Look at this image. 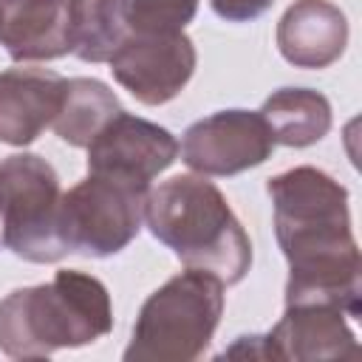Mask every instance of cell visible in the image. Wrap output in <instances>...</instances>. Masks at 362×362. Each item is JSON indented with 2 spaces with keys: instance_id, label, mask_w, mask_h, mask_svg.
Segmentation results:
<instances>
[{
  "instance_id": "cell-1",
  "label": "cell",
  "mask_w": 362,
  "mask_h": 362,
  "mask_svg": "<svg viewBox=\"0 0 362 362\" xmlns=\"http://www.w3.org/2000/svg\"><path fill=\"white\" fill-rule=\"evenodd\" d=\"M274 235L288 260L286 305L325 303L359 317L362 260L351 232L348 189L317 167H294L269 178Z\"/></svg>"
},
{
  "instance_id": "cell-2",
  "label": "cell",
  "mask_w": 362,
  "mask_h": 362,
  "mask_svg": "<svg viewBox=\"0 0 362 362\" xmlns=\"http://www.w3.org/2000/svg\"><path fill=\"white\" fill-rule=\"evenodd\" d=\"M144 223L187 266L235 286L252 266V240L223 192L204 175H173L147 192Z\"/></svg>"
},
{
  "instance_id": "cell-3",
  "label": "cell",
  "mask_w": 362,
  "mask_h": 362,
  "mask_svg": "<svg viewBox=\"0 0 362 362\" xmlns=\"http://www.w3.org/2000/svg\"><path fill=\"white\" fill-rule=\"evenodd\" d=\"M110 328L113 308L105 283L76 269H62L51 283L14 288L0 300V351L11 359L82 348Z\"/></svg>"
},
{
  "instance_id": "cell-4",
  "label": "cell",
  "mask_w": 362,
  "mask_h": 362,
  "mask_svg": "<svg viewBox=\"0 0 362 362\" xmlns=\"http://www.w3.org/2000/svg\"><path fill=\"white\" fill-rule=\"evenodd\" d=\"M223 314V283L187 269L156 288L133 325L127 362H192L204 356Z\"/></svg>"
},
{
  "instance_id": "cell-5",
  "label": "cell",
  "mask_w": 362,
  "mask_h": 362,
  "mask_svg": "<svg viewBox=\"0 0 362 362\" xmlns=\"http://www.w3.org/2000/svg\"><path fill=\"white\" fill-rule=\"evenodd\" d=\"M62 187L57 170L34 156L0 161V240L28 263H57L68 255L59 238Z\"/></svg>"
},
{
  "instance_id": "cell-6",
  "label": "cell",
  "mask_w": 362,
  "mask_h": 362,
  "mask_svg": "<svg viewBox=\"0 0 362 362\" xmlns=\"http://www.w3.org/2000/svg\"><path fill=\"white\" fill-rule=\"evenodd\" d=\"M150 187L90 173L62 192L59 238L68 255L113 257L141 229Z\"/></svg>"
},
{
  "instance_id": "cell-7",
  "label": "cell",
  "mask_w": 362,
  "mask_h": 362,
  "mask_svg": "<svg viewBox=\"0 0 362 362\" xmlns=\"http://www.w3.org/2000/svg\"><path fill=\"white\" fill-rule=\"evenodd\" d=\"M110 74L141 105H164L175 99L195 74V45L184 31L133 34L113 51Z\"/></svg>"
},
{
  "instance_id": "cell-8",
  "label": "cell",
  "mask_w": 362,
  "mask_h": 362,
  "mask_svg": "<svg viewBox=\"0 0 362 362\" xmlns=\"http://www.w3.org/2000/svg\"><path fill=\"white\" fill-rule=\"evenodd\" d=\"M274 150L269 124L255 110H218L187 127L178 153L198 175H238Z\"/></svg>"
},
{
  "instance_id": "cell-9",
  "label": "cell",
  "mask_w": 362,
  "mask_h": 362,
  "mask_svg": "<svg viewBox=\"0 0 362 362\" xmlns=\"http://www.w3.org/2000/svg\"><path fill=\"white\" fill-rule=\"evenodd\" d=\"M175 156L178 141L167 127L122 110L88 144V173L150 187V181L164 173Z\"/></svg>"
},
{
  "instance_id": "cell-10",
  "label": "cell",
  "mask_w": 362,
  "mask_h": 362,
  "mask_svg": "<svg viewBox=\"0 0 362 362\" xmlns=\"http://www.w3.org/2000/svg\"><path fill=\"white\" fill-rule=\"evenodd\" d=\"M260 339L266 359H359V345L345 311L325 303L286 305L283 317Z\"/></svg>"
},
{
  "instance_id": "cell-11",
  "label": "cell",
  "mask_w": 362,
  "mask_h": 362,
  "mask_svg": "<svg viewBox=\"0 0 362 362\" xmlns=\"http://www.w3.org/2000/svg\"><path fill=\"white\" fill-rule=\"evenodd\" d=\"M0 45L17 62L74 54V0H0Z\"/></svg>"
},
{
  "instance_id": "cell-12",
  "label": "cell",
  "mask_w": 362,
  "mask_h": 362,
  "mask_svg": "<svg viewBox=\"0 0 362 362\" xmlns=\"http://www.w3.org/2000/svg\"><path fill=\"white\" fill-rule=\"evenodd\" d=\"M65 79L48 68L0 71V141L11 147L31 144L62 107Z\"/></svg>"
},
{
  "instance_id": "cell-13",
  "label": "cell",
  "mask_w": 362,
  "mask_h": 362,
  "mask_svg": "<svg viewBox=\"0 0 362 362\" xmlns=\"http://www.w3.org/2000/svg\"><path fill=\"white\" fill-rule=\"evenodd\" d=\"M348 45V20L331 0H294L277 23V48L294 68H328Z\"/></svg>"
},
{
  "instance_id": "cell-14",
  "label": "cell",
  "mask_w": 362,
  "mask_h": 362,
  "mask_svg": "<svg viewBox=\"0 0 362 362\" xmlns=\"http://www.w3.org/2000/svg\"><path fill=\"white\" fill-rule=\"evenodd\" d=\"M274 144L311 147L331 130V102L311 88H280L257 110Z\"/></svg>"
},
{
  "instance_id": "cell-15",
  "label": "cell",
  "mask_w": 362,
  "mask_h": 362,
  "mask_svg": "<svg viewBox=\"0 0 362 362\" xmlns=\"http://www.w3.org/2000/svg\"><path fill=\"white\" fill-rule=\"evenodd\" d=\"M116 113H122V105L105 82L88 79V76H74V79H65L62 107L51 127L65 144L88 147L93 141V136Z\"/></svg>"
},
{
  "instance_id": "cell-16",
  "label": "cell",
  "mask_w": 362,
  "mask_h": 362,
  "mask_svg": "<svg viewBox=\"0 0 362 362\" xmlns=\"http://www.w3.org/2000/svg\"><path fill=\"white\" fill-rule=\"evenodd\" d=\"M130 0H74V54L82 62H107L127 37Z\"/></svg>"
},
{
  "instance_id": "cell-17",
  "label": "cell",
  "mask_w": 362,
  "mask_h": 362,
  "mask_svg": "<svg viewBox=\"0 0 362 362\" xmlns=\"http://www.w3.org/2000/svg\"><path fill=\"white\" fill-rule=\"evenodd\" d=\"M201 0H130L127 31L133 34H170L192 23Z\"/></svg>"
},
{
  "instance_id": "cell-18",
  "label": "cell",
  "mask_w": 362,
  "mask_h": 362,
  "mask_svg": "<svg viewBox=\"0 0 362 362\" xmlns=\"http://www.w3.org/2000/svg\"><path fill=\"white\" fill-rule=\"evenodd\" d=\"M274 0H209L212 11L229 23H246L260 17Z\"/></svg>"
},
{
  "instance_id": "cell-19",
  "label": "cell",
  "mask_w": 362,
  "mask_h": 362,
  "mask_svg": "<svg viewBox=\"0 0 362 362\" xmlns=\"http://www.w3.org/2000/svg\"><path fill=\"white\" fill-rule=\"evenodd\" d=\"M0 246H3V240H0Z\"/></svg>"
}]
</instances>
